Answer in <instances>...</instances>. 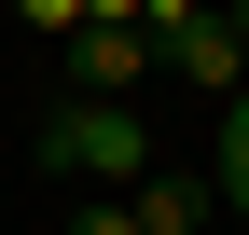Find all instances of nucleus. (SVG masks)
Instances as JSON below:
<instances>
[{
	"label": "nucleus",
	"mask_w": 249,
	"mask_h": 235,
	"mask_svg": "<svg viewBox=\"0 0 249 235\" xmlns=\"http://www.w3.org/2000/svg\"><path fill=\"white\" fill-rule=\"evenodd\" d=\"M152 69V42H139V14H70V97H111L124 111V83Z\"/></svg>",
	"instance_id": "obj_3"
},
{
	"label": "nucleus",
	"mask_w": 249,
	"mask_h": 235,
	"mask_svg": "<svg viewBox=\"0 0 249 235\" xmlns=\"http://www.w3.org/2000/svg\"><path fill=\"white\" fill-rule=\"evenodd\" d=\"M70 235H139V208H124V194H83V208H70Z\"/></svg>",
	"instance_id": "obj_5"
},
{
	"label": "nucleus",
	"mask_w": 249,
	"mask_h": 235,
	"mask_svg": "<svg viewBox=\"0 0 249 235\" xmlns=\"http://www.w3.org/2000/svg\"><path fill=\"white\" fill-rule=\"evenodd\" d=\"M42 166L83 180V194H139V180H152V125L111 111V97H55V111H42Z\"/></svg>",
	"instance_id": "obj_1"
},
{
	"label": "nucleus",
	"mask_w": 249,
	"mask_h": 235,
	"mask_svg": "<svg viewBox=\"0 0 249 235\" xmlns=\"http://www.w3.org/2000/svg\"><path fill=\"white\" fill-rule=\"evenodd\" d=\"M208 194H222V208H249V83L222 97V125H208Z\"/></svg>",
	"instance_id": "obj_4"
},
{
	"label": "nucleus",
	"mask_w": 249,
	"mask_h": 235,
	"mask_svg": "<svg viewBox=\"0 0 249 235\" xmlns=\"http://www.w3.org/2000/svg\"><path fill=\"white\" fill-rule=\"evenodd\" d=\"M139 42H152V69H180L194 97H235V83H249L235 14H208V0H166V14H139Z\"/></svg>",
	"instance_id": "obj_2"
}]
</instances>
